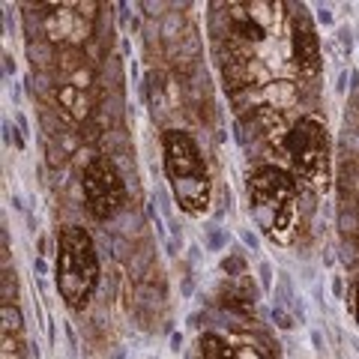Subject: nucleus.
<instances>
[{
  "mask_svg": "<svg viewBox=\"0 0 359 359\" xmlns=\"http://www.w3.org/2000/svg\"><path fill=\"white\" fill-rule=\"evenodd\" d=\"M165 171L180 210L189 216H204L210 207V174L198 144L180 129L165 132Z\"/></svg>",
  "mask_w": 359,
  "mask_h": 359,
  "instance_id": "nucleus-1",
  "label": "nucleus"
},
{
  "mask_svg": "<svg viewBox=\"0 0 359 359\" xmlns=\"http://www.w3.org/2000/svg\"><path fill=\"white\" fill-rule=\"evenodd\" d=\"M297 180L276 165L257 168L249 180V198L264 231L278 243H287L297 224Z\"/></svg>",
  "mask_w": 359,
  "mask_h": 359,
  "instance_id": "nucleus-2",
  "label": "nucleus"
},
{
  "mask_svg": "<svg viewBox=\"0 0 359 359\" xmlns=\"http://www.w3.org/2000/svg\"><path fill=\"white\" fill-rule=\"evenodd\" d=\"M99 282L93 237L84 228H63L57 237V290L69 309H84Z\"/></svg>",
  "mask_w": 359,
  "mask_h": 359,
  "instance_id": "nucleus-3",
  "label": "nucleus"
},
{
  "mask_svg": "<svg viewBox=\"0 0 359 359\" xmlns=\"http://www.w3.org/2000/svg\"><path fill=\"white\" fill-rule=\"evenodd\" d=\"M285 150L294 165V174L314 189L330 186V138L318 120L302 117L287 129Z\"/></svg>",
  "mask_w": 359,
  "mask_h": 359,
  "instance_id": "nucleus-4",
  "label": "nucleus"
},
{
  "mask_svg": "<svg viewBox=\"0 0 359 359\" xmlns=\"http://www.w3.org/2000/svg\"><path fill=\"white\" fill-rule=\"evenodd\" d=\"M84 201L87 210L93 212L96 219H114L120 207L126 204V189H123V180L117 174V168L108 159H93L84 168Z\"/></svg>",
  "mask_w": 359,
  "mask_h": 359,
  "instance_id": "nucleus-5",
  "label": "nucleus"
},
{
  "mask_svg": "<svg viewBox=\"0 0 359 359\" xmlns=\"http://www.w3.org/2000/svg\"><path fill=\"white\" fill-rule=\"evenodd\" d=\"M57 102L72 120H84L90 114V108H93V75L81 63L75 48H72V63H63Z\"/></svg>",
  "mask_w": 359,
  "mask_h": 359,
  "instance_id": "nucleus-6",
  "label": "nucleus"
},
{
  "mask_svg": "<svg viewBox=\"0 0 359 359\" xmlns=\"http://www.w3.org/2000/svg\"><path fill=\"white\" fill-rule=\"evenodd\" d=\"M290 45H294V63L299 72L314 75L320 69V45L318 33H314L311 21L306 15H294V33H290Z\"/></svg>",
  "mask_w": 359,
  "mask_h": 359,
  "instance_id": "nucleus-7",
  "label": "nucleus"
},
{
  "mask_svg": "<svg viewBox=\"0 0 359 359\" xmlns=\"http://www.w3.org/2000/svg\"><path fill=\"white\" fill-rule=\"evenodd\" d=\"M233 33L245 42H261L264 39V27L257 25L252 13H233Z\"/></svg>",
  "mask_w": 359,
  "mask_h": 359,
  "instance_id": "nucleus-8",
  "label": "nucleus"
},
{
  "mask_svg": "<svg viewBox=\"0 0 359 359\" xmlns=\"http://www.w3.org/2000/svg\"><path fill=\"white\" fill-rule=\"evenodd\" d=\"M201 353H204V359H237V353L212 332H207L204 339H201Z\"/></svg>",
  "mask_w": 359,
  "mask_h": 359,
  "instance_id": "nucleus-9",
  "label": "nucleus"
},
{
  "mask_svg": "<svg viewBox=\"0 0 359 359\" xmlns=\"http://www.w3.org/2000/svg\"><path fill=\"white\" fill-rule=\"evenodd\" d=\"M0 359H21V332L4 330V351H0Z\"/></svg>",
  "mask_w": 359,
  "mask_h": 359,
  "instance_id": "nucleus-10",
  "label": "nucleus"
},
{
  "mask_svg": "<svg viewBox=\"0 0 359 359\" xmlns=\"http://www.w3.org/2000/svg\"><path fill=\"white\" fill-rule=\"evenodd\" d=\"M356 320H359V278H356Z\"/></svg>",
  "mask_w": 359,
  "mask_h": 359,
  "instance_id": "nucleus-11",
  "label": "nucleus"
}]
</instances>
